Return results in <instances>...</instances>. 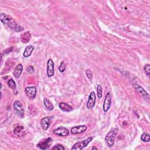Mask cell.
<instances>
[{
	"instance_id": "cell-1",
	"label": "cell",
	"mask_w": 150,
	"mask_h": 150,
	"mask_svg": "<svg viewBox=\"0 0 150 150\" xmlns=\"http://www.w3.org/2000/svg\"><path fill=\"white\" fill-rule=\"evenodd\" d=\"M0 20L4 25L15 32H20L24 29L23 27L16 22L13 18L5 13H1L0 15Z\"/></svg>"
},
{
	"instance_id": "cell-2",
	"label": "cell",
	"mask_w": 150,
	"mask_h": 150,
	"mask_svg": "<svg viewBox=\"0 0 150 150\" xmlns=\"http://www.w3.org/2000/svg\"><path fill=\"white\" fill-rule=\"evenodd\" d=\"M118 132H119V128L117 127H115L111 128L106 136L105 141L108 147L111 148L112 147H113L115 144V138Z\"/></svg>"
},
{
	"instance_id": "cell-3",
	"label": "cell",
	"mask_w": 150,
	"mask_h": 150,
	"mask_svg": "<svg viewBox=\"0 0 150 150\" xmlns=\"http://www.w3.org/2000/svg\"><path fill=\"white\" fill-rule=\"evenodd\" d=\"M52 143H53L52 138L50 137H48L47 138H45L41 140L38 144H37V147L42 150L48 149L52 145Z\"/></svg>"
},
{
	"instance_id": "cell-4",
	"label": "cell",
	"mask_w": 150,
	"mask_h": 150,
	"mask_svg": "<svg viewBox=\"0 0 150 150\" xmlns=\"http://www.w3.org/2000/svg\"><path fill=\"white\" fill-rule=\"evenodd\" d=\"M92 140H93V137H90L85 140L77 142L73 145V147H72V149H75V150L83 149L88 145V144L92 141Z\"/></svg>"
},
{
	"instance_id": "cell-5",
	"label": "cell",
	"mask_w": 150,
	"mask_h": 150,
	"mask_svg": "<svg viewBox=\"0 0 150 150\" xmlns=\"http://www.w3.org/2000/svg\"><path fill=\"white\" fill-rule=\"evenodd\" d=\"M13 106L18 116H20L21 118H23L24 116V110L21 102L18 100L15 101Z\"/></svg>"
},
{
	"instance_id": "cell-6",
	"label": "cell",
	"mask_w": 150,
	"mask_h": 150,
	"mask_svg": "<svg viewBox=\"0 0 150 150\" xmlns=\"http://www.w3.org/2000/svg\"><path fill=\"white\" fill-rule=\"evenodd\" d=\"M53 133L60 137H67L69 134V131L66 127L60 126L53 130Z\"/></svg>"
},
{
	"instance_id": "cell-7",
	"label": "cell",
	"mask_w": 150,
	"mask_h": 150,
	"mask_svg": "<svg viewBox=\"0 0 150 150\" xmlns=\"http://www.w3.org/2000/svg\"><path fill=\"white\" fill-rule=\"evenodd\" d=\"M53 119V116H48V117H44L43 119H41L40 124L42 128L44 130L46 131L49 128Z\"/></svg>"
},
{
	"instance_id": "cell-8",
	"label": "cell",
	"mask_w": 150,
	"mask_h": 150,
	"mask_svg": "<svg viewBox=\"0 0 150 150\" xmlns=\"http://www.w3.org/2000/svg\"><path fill=\"white\" fill-rule=\"evenodd\" d=\"M111 103H112L111 97L110 95V93L109 92H108V93H107L106 95L105 96V99H104L103 105V109L105 112H107L109 110V109L111 106Z\"/></svg>"
},
{
	"instance_id": "cell-9",
	"label": "cell",
	"mask_w": 150,
	"mask_h": 150,
	"mask_svg": "<svg viewBox=\"0 0 150 150\" xmlns=\"http://www.w3.org/2000/svg\"><path fill=\"white\" fill-rule=\"evenodd\" d=\"M96 103V94L95 91H91L90 93L89 99L87 102V108L88 109H91L95 106Z\"/></svg>"
},
{
	"instance_id": "cell-10",
	"label": "cell",
	"mask_w": 150,
	"mask_h": 150,
	"mask_svg": "<svg viewBox=\"0 0 150 150\" xmlns=\"http://www.w3.org/2000/svg\"><path fill=\"white\" fill-rule=\"evenodd\" d=\"M86 130H87V126L85 125H82L73 127L70 130V132L72 134L76 135V134L84 133Z\"/></svg>"
},
{
	"instance_id": "cell-11",
	"label": "cell",
	"mask_w": 150,
	"mask_h": 150,
	"mask_svg": "<svg viewBox=\"0 0 150 150\" xmlns=\"http://www.w3.org/2000/svg\"><path fill=\"white\" fill-rule=\"evenodd\" d=\"M54 74V62L52 59H49L47 62V76L48 78H50L53 76Z\"/></svg>"
},
{
	"instance_id": "cell-12",
	"label": "cell",
	"mask_w": 150,
	"mask_h": 150,
	"mask_svg": "<svg viewBox=\"0 0 150 150\" xmlns=\"http://www.w3.org/2000/svg\"><path fill=\"white\" fill-rule=\"evenodd\" d=\"M27 96L31 99H33L36 97V88L35 86H29L25 89Z\"/></svg>"
},
{
	"instance_id": "cell-13",
	"label": "cell",
	"mask_w": 150,
	"mask_h": 150,
	"mask_svg": "<svg viewBox=\"0 0 150 150\" xmlns=\"http://www.w3.org/2000/svg\"><path fill=\"white\" fill-rule=\"evenodd\" d=\"M133 86L134 87V89H136V91H137V92L140 94V95H142V96L145 99H149V95L148 93L142 88V87H141V86H140L138 84H134L133 85Z\"/></svg>"
},
{
	"instance_id": "cell-14",
	"label": "cell",
	"mask_w": 150,
	"mask_h": 150,
	"mask_svg": "<svg viewBox=\"0 0 150 150\" xmlns=\"http://www.w3.org/2000/svg\"><path fill=\"white\" fill-rule=\"evenodd\" d=\"M24 129V126L21 125H18L14 129V133L18 137H24L25 135V132Z\"/></svg>"
},
{
	"instance_id": "cell-15",
	"label": "cell",
	"mask_w": 150,
	"mask_h": 150,
	"mask_svg": "<svg viewBox=\"0 0 150 150\" xmlns=\"http://www.w3.org/2000/svg\"><path fill=\"white\" fill-rule=\"evenodd\" d=\"M22 70H23V66L21 63H20L17 65V66H16L15 70H14V72L13 73L14 76L16 78H20V76H21V74L22 72Z\"/></svg>"
},
{
	"instance_id": "cell-16",
	"label": "cell",
	"mask_w": 150,
	"mask_h": 150,
	"mask_svg": "<svg viewBox=\"0 0 150 150\" xmlns=\"http://www.w3.org/2000/svg\"><path fill=\"white\" fill-rule=\"evenodd\" d=\"M31 39V35L29 32H25L21 34V41L24 44H27Z\"/></svg>"
},
{
	"instance_id": "cell-17",
	"label": "cell",
	"mask_w": 150,
	"mask_h": 150,
	"mask_svg": "<svg viewBox=\"0 0 150 150\" xmlns=\"http://www.w3.org/2000/svg\"><path fill=\"white\" fill-rule=\"evenodd\" d=\"M59 107L61 110L65 112H70L73 110V108L70 105L64 102L60 103L59 104Z\"/></svg>"
},
{
	"instance_id": "cell-18",
	"label": "cell",
	"mask_w": 150,
	"mask_h": 150,
	"mask_svg": "<svg viewBox=\"0 0 150 150\" xmlns=\"http://www.w3.org/2000/svg\"><path fill=\"white\" fill-rule=\"evenodd\" d=\"M33 50H34V46L32 45H30L28 46L27 47H26V48L25 49V50L24 52V53H23L24 57H25L26 58H29V56L32 55Z\"/></svg>"
},
{
	"instance_id": "cell-19",
	"label": "cell",
	"mask_w": 150,
	"mask_h": 150,
	"mask_svg": "<svg viewBox=\"0 0 150 150\" xmlns=\"http://www.w3.org/2000/svg\"><path fill=\"white\" fill-rule=\"evenodd\" d=\"M44 104L45 105V106L47 108L48 110L52 111L54 109V106L53 104L46 98H45L44 99Z\"/></svg>"
},
{
	"instance_id": "cell-20",
	"label": "cell",
	"mask_w": 150,
	"mask_h": 150,
	"mask_svg": "<svg viewBox=\"0 0 150 150\" xmlns=\"http://www.w3.org/2000/svg\"><path fill=\"white\" fill-rule=\"evenodd\" d=\"M7 85H8V86L11 88V89L14 90V91L15 90H16V83L12 79H11L10 80H8V82H7Z\"/></svg>"
},
{
	"instance_id": "cell-21",
	"label": "cell",
	"mask_w": 150,
	"mask_h": 150,
	"mask_svg": "<svg viewBox=\"0 0 150 150\" xmlns=\"http://www.w3.org/2000/svg\"><path fill=\"white\" fill-rule=\"evenodd\" d=\"M141 140L146 142H149L150 141V135L148 133H144L141 136Z\"/></svg>"
},
{
	"instance_id": "cell-22",
	"label": "cell",
	"mask_w": 150,
	"mask_h": 150,
	"mask_svg": "<svg viewBox=\"0 0 150 150\" xmlns=\"http://www.w3.org/2000/svg\"><path fill=\"white\" fill-rule=\"evenodd\" d=\"M97 93L99 99H101L103 97V87L101 85H99L97 86Z\"/></svg>"
},
{
	"instance_id": "cell-23",
	"label": "cell",
	"mask_w": 150,
	"mask_h": 150,
	"mask_svg": "<svg viewBox=\"0 0 150 150\" xmlns=\"http://www.w3.org/2000/svg\"><path fill=\"white\" fill-rule=\"evenodd\" d=\"M86 74L87 78L90 80H92L93 77V72H91V70L90 69H87L86 70Z\"/></svg>"
},
{
	"instance_id": "cell-24",
	"label": "cell",
	"mask_w": 150,
	"mask_h": 150,
	"mask_svg": "<svg viewBox=\"0 0 150 150\" xmlns=\"http://www.w3.org/2000/svg\"><path fill=\"white\" fill-rule=\"evenodd\" d=\"M144 70L145 74L148 77H149L150 74V65L149 64H147L144 66Z\"/></svg>"
},
{
	"instance_id": "cell-25",
	"label": "cell",
	"mask_w": 150,
	"mask_h": 150,
	"mask_svg": "<svg viewBox=\"0 0 150 150\" xmlns=\"http://www.w3.org/2000/svg\"><path fill=\"white\" fill-rule=\"evenodd\" d=\"M65 148L61 144H58L55 146H54L52 149L53 150H64Z\"/></svg>"
},
{
	"instance_id": "cell-26",
	"label": "cell",
	"mask_w": 150,
	"mask_h": 150,
	"mask_svg": "<svg viewBox=\"0 0 150 150\" xmlns=\"http://www.w3.org/2000/svg\"><path fill=\"white\" fill-rule=\"evenodd\" d=\"M66 70V64L64 62H62L59 66V70L60 72H64Z\"/></svg>"
},
{
	"instance_id": "cell-27",
	"label": "cell",
	"mask_w": 150,
	"mask_h": 150,
	"mask_svg": "<svg viewBox=\"0 0 150 150\" xmlns=\"http://www.w3.org/2000/svg\"><path fill=\"white\" fill-rule=\"evenodd\" d=\"M27 72L29 73H32L34 72V68L32 66H29L27 69Z\"/></svg>"
},
{
	"instance_id": "cell-28",
	"label": "cell",
	"mask_w": 150,
	"mask_h": 150,
	"mask_svg": "<svg viewBox=\"0 0 150 150\" xmlns=\"http://www.w3.org/2000/svg\"><path fill=\"white\" fill-rule=\"evenodd\" d=\"M91 149H96V150H97L98 149H97V148H96L95 147H93L91 148Z\"/></svg>"
}]
</instances>
